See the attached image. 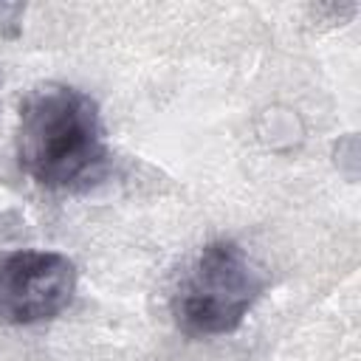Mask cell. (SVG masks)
Returning a JSON list of instances; mask_svg holds the SVG:
<instances>
[{"instance_id":"3957f363","label":"cell","mask_w":361,"mask_h":361,"mask_svg":"<svg viewBox=\"0 0 361 361\" xmlns=\"http://www.w3.org/2000/svg\"><path fill=\"white\" fill-rule=\"evenodd\" d=\"M76 293V265L59 251L17 248L0 254V324L56 319Z\"/></svg>"},{"instance_id":"6da1fadb","label":"cell","mask_w":361,"mask_h":361,"mask_svg":"<svg viewBox=\"0 0 361 361\" xmlns=\"http://www.w3.org/2000/svg\"><path fill=\"white\" fill-rule=\"evenodd\" d=\"M20 169L45 189H85L107 169L99 104L79 87L45 85L20 104Z\"/></svg>"},{"instance_id":"7a4b0ae2","label":"cell","mask_w":361,"mask_h":361,"mask_svg":"<svg viewBox=\"0 0 361 361\" xmlns=\"http://www.w3.org/2000/svg\"><path fill=\"white\" fill-rule=\"evenodd\" d=\"M268 279L234 240L206 243L172 293V316L192 338L234 333Z\"/></svg>"}]
</instances>
